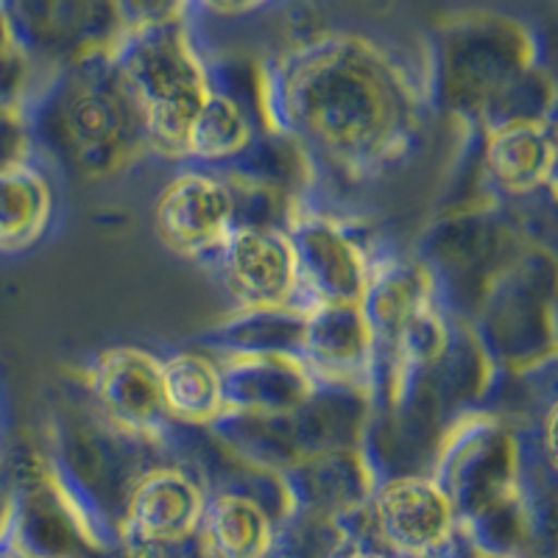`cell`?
<instances>
[{
    "mask_svg": "<svg viewBox=\"0 0 558 558\" xmlns=\"http://www.w3.org/2000/svg\"><path fill=\"white\" fill-rule=\"evenodd\" d=\"M209 257L218 263L223 286L243 311H291L302 305L296 257L286 232L268 227H232Z\"/></svg>",
    "mask_w": 558,
    "mask_h": 558,
    "instance_id": "3",
    "label": "cell"
},
{
    "mask_svg": "<svg viewBox=\"0 0 558 558\" xmlns=\"http://www.w3.org/2000/svg\"><path fill=\"white\" fill-rule=\"evenodd\" d=\"M268 3L271 0H193V9H202L216 17H241V14H252L268 7Z\"/></svg>",
    "mask_w": 558,
    "mask_h": 558,
    "instance_id": "15",
    "label": "cell"
},
{
    "mask_svg": "<svg viewBox=\"0 0 558 558\" xmlns=\"http://www.w3.org/2000/svg\"><path fill=\"white\" fill-rule=\"evenodd\" d=\"M235 223V196L213 173L191 171L173 179L157 204V232L168 246L209 257Z\"/></svg>",
    "mask_w": 558,
    "mask_h": 558,
    "instance_id": "5",
    "label": "cell"
},
{
    "mask_svg": "<svg viewBox=\"0 0 558 558\" xmlns=\"http://www.w3.org/2000/svg\"><path fill=\"white\" fill-rule=\"evenodd\" d=\"M159 388L168 413L182 422H213L227 411L221 368L202 355H177L159 363Z\"/></svg>",
    "mask_w": 558,
    "mask_h": 558,
    "instance_id": "10",
    "label": "cell"
},
{
    "mask_svg": "<svg viewBox=\"0 0 558 558\" xmlns=\"http://www.w3.org/2000/svg\"><path fill=\"white\" fill-rule=\"evenodd\" d=\"M198 488L179 472L159 470L140 481L132 495V525L146 539H182L202 522Z\"/></svg>",
    "mask_w": 558,
    "mask_h": 558,
    "instance_id": "9",
    "label": "cell"
},
{
    "mask_svg": "<svg viewBox=\"0 0 558 558\" xmlns=\"http://www.w3.org/2000/svg\"><path fill=\"white\" fill-rule=\"evenodd\" d=\"M123 28L154 26L168 20H182L193 9V0H112Z\"/></svg>",
    "mask_w": 558,
    "mask_h": 558,
    "instance_id": "14",
    "label": "cell"
},
{
    "mask_svg": "<svg viewBox=\"0 0 558 558\" xmlns=\"http://www.w3.org/2000/svg\"><path fill=\"white\" fill-rule=\"evenodd\" d=\"M377 531L402 553H427L445 545L452 527V500L425 477H400L380 488L375 502Z\"/></svg>",
    "mask_w": 558,
    "mask_h": 558,
    "instance_id": "6",
    "label": "cell"
},
{
    "mask_svg": "<svg viewBox=\"0 0 558 558\" xmlns=\"http://www.w3.org/2000/svg\"><path fill=\"white\" fill-rule=\"evenodd\" d=\"M357 558H377V556H357Z\"/></svg>",
    "mask_w": 558,
    "mask_h": 558,
    "instance_id": "17",
    "label": "cell"
},
{
    "mask_svg": "<svg viewBox=\"0 0 558 558\" xmlns=\"http://www.w3.org/2000/svg\"><path fill=\"white\" fill-rule=\"evenodd\" d=\"M96 391L109 416L134 430L166 425L171 416L159 388V363L143 352H109L96 368Z\"/></svg>",
    "mask_w": 558,
    "mask_h": 558,
    "instance_id": "7",
    "label": "cell"
},
{
    "mask_svg": "<svg viewBox=\"0 0 558 558\" xmlns=\"http://www.w3.org/2000/svg\"><path fill=\"white\" fill-rule=\"evenodd\" d=\"M282 123L307 151L347 173L380 168L413 132V87L383 48L324 34L286 53L271 78Z\"/></svg>",
    "mask_w": 558,
    "mask_h": 558,
    "instance_id": "1",
    "label": "cell"
},
{
    "mask_svg": "<svg viewBox=\"0 0 558 558\" xmlns=\"http://www.w3.org/2000/svg\"><path fill=\"white\" fill-rule=\"evenodd\" d=\"M296 257L299 299L311 311L318 305H361L366 263L355 243L324 218L299 221L288 232Z\"/></svg>",
    "mask_w": 558,
    "mask_h": 558,
    "instance_id": "4",
    "label": "cell"
},
{
    "mask_svg": "<svg viewBox=\"0 0 558 558\" xmlns=\"http://www.w3.org/2000/svg\"><path fill=\"white\" fill-rule=\"evenodd\" d=\"M248 134L252 129L241 104L213 87L184 140V157L209 159V162L235 157L248 146Z\"/></svg>",
    "mask_w": 558,
    "mask_h": 558,
    "instance_id": "13",
    "label": "cell"
},
{
    "mask_svg": "<svg viewBox=\"0 0 558 558\" xmlns=\"http://www.w3.org/2000/svg\"><path fill=\"white\" fill-rule=\"evenodd\" d=\"M112 62L148 140L159 151L184 157L187 132L213 93L184 17L126 28Z\"/></svg>",
    "mask_w": 558,
    "mask_h": 558,
    "instance_id": "2",
    "label": "cell"
},
{
    "mask_svg": "<svg viewBox=\"0 0 558 558\" xmlns=\"http://www.w3.org/2000/svg\"><path fill=\"white\" fill-rule=\"evenodd\" d=\"M48 218V184L23 162L0 168V248L37 241Z\"/></svg>",
    "mask_w": 558,
    "mask_h": 558,
    "instance_id": "12",
    "label": "cell"
},
{
    "mask_svg": "<svg viewBox=\"0 0 558 558\" xmlns=\"http://www.w3.org/2000/svg\"><path fill=\"white\" fill-rule=\"evenodd\" d=\"M472 558H508V556H500V553H475Z\"/></svg>",
    "mask_w": 558,
    "mask_h": 558,
    "instance_id": "16",
    "label": "cell"
},
{
    "mask_svg": "<svg viewBox=\"0 0 558 558\" xmlns=\"http://www.w3.org/2000/svg\"><path fill=\"white\" fill-rule=\"evenodd\" d=\"M486 166L495 184L511 196L542 187L553 173V126L539 121H511L488 137Z\"/></svg>",
    "mask_w": 558,
    "mask_h": 558,
    "instance_id": "8",
    "label": "cell"
},
{
    "mask_svg": "<svg viewBox=\"0 0 558 558\" xmlns=\"http://www.w3.org/2000/svg\"><path fill=\"white\" fill-rule=\"evenodd\" d=\"M202 520L218 558H263L271 547V522L266 511L246 497H218Z\"/></svg>",
    "mask_w": 558,
    "mask_h": 558,
    "instance_id": "11",
    "label": "cell"
}]
</instances>
